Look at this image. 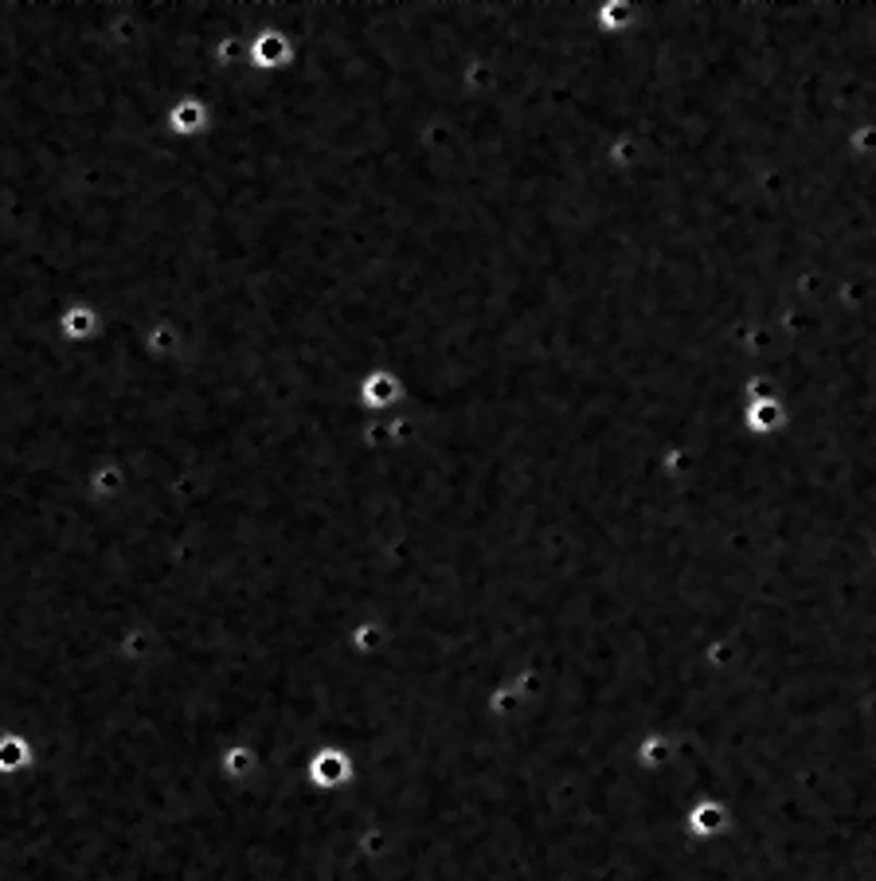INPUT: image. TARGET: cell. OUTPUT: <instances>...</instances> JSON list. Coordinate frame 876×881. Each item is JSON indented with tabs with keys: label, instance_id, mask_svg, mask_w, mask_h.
<instances>
[{
	"label": "cell",
	"instance_id": "6da1fadb",
	"mask_svg": "<svg viewBox=\"0 0 876 881\" xmlns=\"http://www.w3.org/2000/svg\"><path fill=\"white\" fill-rule=\"evenodd\" d=\"M59 329L71 337H83L86 329H95V314H90V310H68L63 322H59Z\"/></svg>",
	"mask_w": 876,
	"mask_h": 881
}]
</instances>
